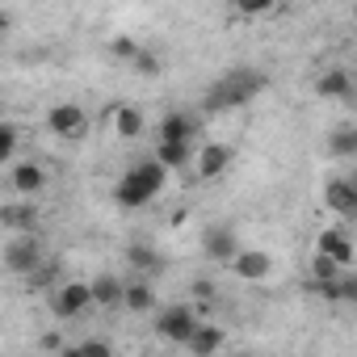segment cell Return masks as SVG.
I'll list each match as a JSON object with an SVG mask.
<instances>
[{"label":"cell","instance_id":"4316f807","mask_svg":"<svg viewBox=\"0 0 357 357\" xmlns=\"http://www.w3.org/2000/svg\"><path fill=\"white\" fill-rule=\"evenodd\" d=\"M135 68H139L143 76H160V59H155L151 51H139V55H135Z\"/></svg>","mask_w":357,"mask_h":357},{"label":"cell","instance_id":"5b68a950","mask_svg":"<svg viewBox=\"0 0 357 357\" xmlns=\"http://www.w3.org/2000/svg\"><path fill=\"white\" fill-rule=\"evenodd\" d=\"M47 130L59 135V139H84V130H89V114H84L80 105H72V101H59V105L47 109Z\"/></svg>","mask_w":357,"mask_h":357},{"label":"cell","instance_id":"d6986e66","mask_svg":"<svg viewBox=\"0 0 357 357\" xmlns=\"http://www.w3.org/2000/svg\"><path fill=\"white\" fill-rule=\"evenodd\" d=\"M122 303H126L130 311H151V303H155V290H151L147 282H130V286L122 290Z\"/></svg>","mask_w":357,"mask_h":357},{"label":"cell","instance_id":"30bf717a","mask_svg":"<svg viewBox=\"0 0 357 357\" xmlns=\"http://www.w3.org/2000/svg\"><path fill=\"white\" fill-rule=\"evenodd\" d=\"M9 185H13L22 198H34V194H43V190H47V172H43L34 160H26V164H13V172H9Z\"/></svg>","mask_w":357,"mask_h":357},{"label":"cell","instance_id":"5bb4252c","mask_svg":"<svg viewBox=\"0 0 357 357\" xmlns=\"http://www.w3.org/2000/svg\"><path fill=\"white\" fill-rule=\"evenodd\" d=\"M155 160H160V164H168V168H185V164L194 160V151H190V139H160V147H155Z\"/></svg>","mask_w":357,"mask_h":357},{"label":"cell","instance_id":"e0dca14e","mask_svg":"<svg viewBox=\"0 0 357 357\" xmlns=\"http://www.w3.org/2000/svg\"><path fill=\"white\" fill-rule=\"evenodd\" d=\"M194 126H198V122H194L190 114H168V118L160 122V139H190Z\"/></svg>","mask_w":357,"mask_h":357},{"label":"cell","instance_id":"ffe728a7","mask_svg":"<svg viewBox=\"0 0 357 357\" xmlns=\"http://www.w3.org/2000/svg\"><path fill=\"white\" fill-rule=\"evenodd\" d=\"M0 219H5L13 231H34L38 211H34V206H5V211H0Z\"/></svg>","mask_w":357,"mask_h":357},{"label":"cell","instance_id":"9c48e42d","mask_svg":"<svg viewBox=\"0 0 357 357\" xmlns=\"http://www.w3.org/2000/svg\"><path fill=\"white\" fill-rule=\"evenodd\" d=\"M231 155H236V151H231L227 143H206V147L198 151V164H194V168H198V181H215L219 172H227Z\"/></svg>","mask_w":357,"mask_h":357},{"label":"cell","instance_id":"4fadbf2b","mask_svg":"<svg viewBox=\"0 0 357 357\" xmlns=\"http://www.w3.org/2000/svg\"><path fill=\"white\" fill-rule=\"evenodd\" d=\"M315 248H319V252H328V257H336L340 265H349V261H353V240H349L344 231H336V227H328V231H319V240H315Z\"/></svg>","mask_w":357,"mask_h":357},{"label":"cell","instance_id":"8992f818","mask_svg":"<svg viewBox=\"0 0 357 357\" xmlns=\"http://www.w3.org/2000/svg\"><path fill=\"white\" fill-rule=\"evenodd\" d=\"M194 328H198V315H194L190 307H168V311H160V319H155V336H160V340H172V344H190Z\"/></svg>","mask_w":357,"mask_h":357},{"label":"cell","instance_id":"603a6c76","mask_svg":"<svg viewBox=\"0 0 357 357\" xmlns=\"http://www.w3.org/2000/svg\"><path fill=\"white\" fill-rule=\"evenodd\" d=\"M328 147H332V155H357V130H340V135H332Z\"/></svg>","mask_w":357,"mask_h":357},{"label":"cell","instance_id":"f1b7e54d","mask_svg":"<svg viewBox=\"0 0 357 357\" xmlns=\"http://www.w3.org/2000/svg\"><path fill=\"white\" fill-rule=\"evenodd\" d=\"M194 294L198 298H215V282H194Z\"/></svg>","mask_w":357,"mask_h":357},{"label":"cell","instance_id":"f546056e","mask_svg":"<svg viewBox=\"0 0 357 357\" xmlns=\"http://www.w3.org/2000/svg\"><path fill=\"white\" fill-rule=\"evenodd\" d=\"M353 13H357V5H353Z\"/></svg>","mask_w":357,"mask_h":357},{"label":"cell","instance_id":"7a4b0ae2","mask_svg":"<svg viewBox=\"0 0 357 357\" xmlns=\"http://www.w3.org/2000/svg\"><path fill=\"white\" fill-rule=\"evenodd\" d=\"M261 89H269L265 72L240 68V72H231V76H223V80H215V84H211V93H206V109H236V105L252 101Z\"/></svg>","mask_w":357,"mask_h":357},{"label":"cell","instance_id":"2e32d148","mask_svg":"<svg viewBox=\"0 0 357 357\" xmlns=\"http://www.w3.org/2000/svg\"><path fill=\"white\" fill-rule=\"evenodd\" d=\"M190 349L194 353H215V349H223V332L215 324H198L194 336H190Z\"/></svg>","mask_w":357,"mask_h":357},{"label":"cell","instance_id":"277c9868","mask_svg":"<svg viewBox=\"0 0 357 357\" xmlns=\"http://www.w3.org/2000/svg\"><path fill=\"white\" fill-rule=\"evenodd\" d=\"M89 303H93V282H63V286L51 290V311H55L59 319H76V315H84Z\"/></svg>","mask_w":357,"mask_h":357},{"label":"cell","instance_id":"52a82bcc","mask_svg":"<svg viewBox=\"0 0 357 357\" xmlns=\"http://www.w3.org/2000/svg\"><path fill=\"white\" fill-rule=\"evenodd\" d=\"M231 273H236L240 282H265V278L273 273V257L261 252V248H240V252L231 257Z\"/></svg>","mask_w":357,"mask_h":357},{"label":"cell","instance_id":"ac0fdd59","mask_svg":"<svg viewBox=\"0 0 357 357\" xmlns=\"http://www.w3.org/2000/svg\"><path fill=\"white\" fill-rule=\"evenodd\" d=\"M114 130H118L122 139H135V135H143V114H139L135 105H122V109L114 114Z\"/></svg>","mask_w":357,"mask_h":357},{"label":"cell","instance_id":"7402d4cb","mask_svg":"<svg viewBox=\"0 0 357 357\" xmlns=\"http://www.w3.org/2000/svg\"><path fill=\"white\" fill-rule=\"evenodd\" d=\"M126 261H130L135 269H147V273H155V269H160V257H155L147 244H130V248H126Z\"/></svg>","mask_w":357,"mask_h":357},{"label":"cell","instance_id":"cb8c5ba5","mask_svg":"<svg viewBox=\"0 0 357 357\" xmlns=\"http://www.w3.org/2000/svg\"><path fill=\"white\" fill-rule=\"evenodd\" d=\"M273 5H278V0H236V13H244V17H265V13H273Z\"/></svg>","mask_w":357,"mask_h":357},{"label":"cell","instance_id":"9a60e30c","mask_svg":"<svg viewBox=\"0 0 357 357\" xmlns=\"http://www.w3.org/2000/svg\"><path fill=\"white\" fill-rule=\"evenodd\" d=\"M122 282L114 278V273H101V278H93V303H101V307H114V303H122Z\"/></svg>","mask_w":357,"mask_h":357},{"label":"cell","instance_id":"ba28073f","mask_svg":"<svg viewBox=\"0 0 357 357\" xmlns=\"http://www.w3.org/2000/svg\"><path fill=\"white\" fill-rule=\"evenodd\" d=\"M240 252V244H236V231L231 227H223V223H211L206 231H202V257H211V261H231Z\"/></svg>","mask_w":357,"mask_h":357},{"label":"cell","instance_id":"7c38bea8","mask_svg":"<svg viewBox=\"0 0 357 357\" xmlns=\"http://www.w3.org/2000/svg\"><path fill=\"white\" fill-rule=\"evenodd\" d=\"M315 93L319 97H353V76L344 72V68H332V72H324L319 80H315Z\"/></svg>","mask_w":357,"mask_h":357},{"label":"cell","instance_id":"83f0119b","mask_svg":"<svg viewBox=\"0 0 357 357\" xmlns=\"http://www.w3.org/2000/svg\"><path fill=\"white\" fill-rule=\"evenodd\" d=\"M76 353H109V340H84V344H76Z\"/></svg>","mask_w":357,"mask_h":357},{"label":"cell","instance_id":"6da1fadb","mask_svg":"<svg viewBox=\"0 0 357 357\" xmlns=\"http://www.w3.org/2000/svg\"><path fill=\"white\" fill-rule=\"evenodd\" d=\"M164 176H168V164H160V160H143V164L126 168V172H122V181L114 185L118 206H126V211L147 206V202L164 190Z\"/></svg>","mask_w":357,"mask_h":357},{"label":"cell","instance_id":"8fae6325","mask_svg":"<svg viewBox=\"0 0 357 357\" xmlns=\"http://www.w3.org/2000/svg\"><path fill=\"white\" fill-rule=\"evenodd\" d=\"M324 202L336 215H357V181H328Z\"/></svg>","mask_w":357,"mask_h":357},{"label":"cell","instance_id":"3957f363","mask_svg":"<svg viewBox=\"0 0 357 357\" xmlns=\"http://www.w3.org/2000/svg\"><path fill=\"white\" fill-rule=\"evenodd\" d=\"M43 261H47V257H43V244H38L34 231H17V236L5 244V269L17 273V278H30Z\"/></svg>","mask_w":357,"mask_h":357},{"label":"cell","instance_id":"484cf974","mask_svg":"<svg viewBox=\"0 0 357 357\" xmlns=\"http://www.w3.org/2000/svg\"><path fill=\"white\" fill-rule=\"evenodd\" d=\"M109 51H114L118 59H126V63H135V55H139L143 47H135L130 38H114V43H109Z\"/></svg>","mask_w":357,"mask_h":357},{"label":"cell","instance_id":"d4e9b609","mask_svg":"<svg viewBox=\"0 0 357 357\" xmlns=\"http://www.w3.org/2000/svg\"><path fill=\"white\" fill-rule=\"evenodd\" d=\"M13 155H17V126L5 122L0 126V160H13Z\"/></svg>","mask_w":357,"mask_h":357},{"label":"cell","instance_id":"44dd1931","mask_svg":"<svg viewBox=\"0 0 357 357\" xmlns=\"http://www.w3.org/2000/svg\"><path fill=\"white\" fill-rule=\"evenodd\" d=\"M311 278H315V282H332V278H340V261L315 248V257H311Z\"/></svg>","mask_w":357,"mask_h":357}]
</instances>
